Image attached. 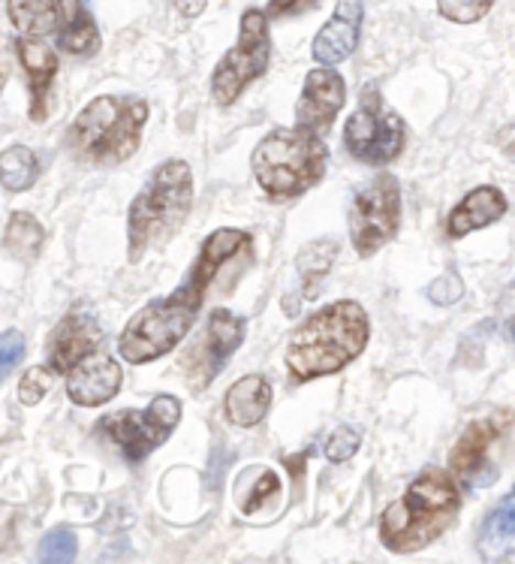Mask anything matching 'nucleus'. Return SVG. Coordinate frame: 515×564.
I'll list each match as a JSON object with an SVG mask.
<instances>
[{"label": "nucleus", "instance_id": "obj_24", "mask_svg": "<svg viewBox=\"0 0 515 564\" xmlns=\"http://www.w3.org/2000/svg\"><path fill=\"white\" fill-rule=\"evenodd\" d=\"M79 553V541L69 529L48 531L43 543H40V562H73Z\"/></svg>", "mask_w": 515, "mask_h": 564}, {"label": "nucleus", "instance_id": "obj_10", "mask_svg": "<svg viewBox=\"0 0 515 564\" xmlns=\"http://www.w3.org/2000/svg\"><path fill=\"white\" fill-rule=\"evenodd\" d=\"M103 345V329L91 312H69L64 321L57 323L55 333L48 335L46 362L48 371L67 375L79 359H85Z\"/></svg>", "mask_w": 515, "mask_h": 564}, {"label": "nucleus", "instance_id": "obj_5", "mask_svg": "<svg viewBox=\"0 0 515 564\" xmlns=\"http://www.w3.org/2000/svg\"><path fill=\"white\" fill-rule=\"evenodd\" d=\"M329 149L314 130H275L253 151V175L272 199H293L326 175Z\"/></svg>", "mask_w": 515, "mask_h": 564}, {"label": "nucleus", "instance_id": "obj_23", "mask_svg": "<svg viewBox=\"0 0 515 564\" xmlns=\"http://www.w3.org/2000/svg\"><path fill=\"white\" fill-rule=\"evenodd\" d=\"M3 245L12 257L19 260H34L40 248H43V227L34 215L28 212H15L10 215V224H7V232H3Z\"/></svg>", "mask_w": 515, "mask_h": 564}, {"label": "nucleus", "instance_id": "obj_12", "mask_svg": "<svg viewBox=\"0 0 515 564\" xmlns=\"http://www.w3.org/2000/svg\"><path fill=\"white\" fill-rule=\"evenodd\" d=\"M365 19V0H338L332 19L322 24V31L314 36L310 55L320 67H335L355 52L359 34Z\"/></svg>", "mask_w": 515, "mask_h": 564}, {"label": "nucleus", "instance_id": "obj_15", "mask_svg": "<svg viewBox=\"0 0 515 564\" xmlns=\"http://www.w3.org/2000/svg\"><path fill=\"white\" fill-rule=\"evenodd\" d=\"M244 333H248V323L239 314L227 312V308H218L208 317L206 329V347H202V357H206V375L199 378V387H208L211 380L218 378L223 366H227L232 354L239 350L241 341H244Z\"/></svg>", "mask_w": 515, "mask_h": 564}, {"label": "nucleus", "instance_id": "obj_1", "mask_svg": "<svg viewBox=\"0 0 515 564\" xmlns=\"http://www.w3.org/2000/svg\"><path fill=\"white\" fill-rule=\"evenodd\" d=\"M368 338L371 321L365 308L353 300L332 302L289 335L286 369L298 383L335 375L365 350Z\"/></svg>", "mask_w": 515, "mask_h": 564}, {"label": "nucleus", "instance_id": "obj_14", "mask_svg": "<svg viewBox=\"0 0 515 564\" xmlns=\"http://www.w3.org/2000/svg\"><path fill=\"white\" fill-rule=\"evenodd\" d=\"M497 435H501V429L494 420H473L449 453L452 474H458L473 489L494 480V468H489V449L497 441Z\"/></svg>", "mask_w": 515, "mask_h": 564}, {"label": "nucleus", "instance_id": "obj_18", "mask_svg": "<svg viewBox=\"0 0 515 564\" xmlns=\"http://www.w3.org/2000/svg\"><path fill=\"white\" fill-rule=\"evenodd\" d=\"M15 52L22 67L31 76V94H34V104H31V118L43 121L48 112V94H52V82L57 76V55L48 46H43L40 40L31 36H19L15 40Z\"/></svg>", "mask_w": 515, "mask_h": 564}, {"label": "nucleus", "instance_id": "obj_4", "mask_svg": "<svg viewBox=\"0 0 515 564\" xmlns=\"http://www.w3.org/2000/svg\"><path fill=\"white\" fill-rule=\"evenodd\" d=\"M149 121V104L139 97H97L69 124V151L91 163H121L133 158Z\"/></svg>", "mask_w": 515, "mask_h": 564}, {"label": "nucleus", "instance_id": "obj_25", "mask_svg": "<svg viewBox=\"0 0 515 564\" xmlns=\"http://www.w3.org/2000/svg\"><path fill=\"white\" fill-rule=\"evenodd\" d=\"M494 0H437V10L443 19L456 24L480 22L485 12L492 10Z\"/></svg>", "mask_w": 515, "mask_h": 564}, {"label": "nucleus", "instance_id": "obj_13", "mask_svg": "<svg viewBox=\"0 0 515 564\" xmlns=\"http://www.w3.org/2000/svg\"><path fill=\"white\" fill-rule=\"evenodd\" d=\"M121 369L109 354L94 350L67 371V395L81 408H97L121 390Z\"/></svg>", "mask_w": 515, "mask_h": 564}, {"label": "nucleus", "instance_id": "obj_21", "mask_svg": "<svg viewBox=\"0 0 515 564\" xmlns=\"http://www.w3.org/2000/svg\"><path fill=\"white\" fill-rule=\"evenodd\" d=\"M12 28L22 36L40 40L57 31V3L55 0H10L7 3Z\"/></svg>", "mask_w": 515, "mask_h": 564}, {"label": "nucleus", "instance_id": "obj_32", "mask_svg": "<svg viewBox=\"0 0 515 564\" xmlns=\"http://www.w3.org/2000/svg\"><path fill=\"white\" fill-rule=\"evenodd\" d=\"M208 0H175V10L182 12L184 19H196L199 12L206 10Z\"/></svg>", "mask_w": 515, "mask_h": 564}, {"label": "nucleus", "instance_id": "obj_17", "mask_svg": "<svg viewBox=\"0 0 515 564\" xmlns=\"http://www.w3.org/2000/svg\"><path fill=\"white\" fill-rule=\"evenodd\" d=\"M506 215V196L504 191H497L492 185H482L476 191H470L461 203H458L447 218V232L452 239H461L473 230H482L494 220H501Z\"/></svg>", "mask_w": 515, "mask_h": 564}, {"label": "nucleus", "instance_id": "obj_22", "mask_svg": "<svg viewBox=\"0 0 515 564\" xmlns=\"http://www.w3.org/2000/svg\"><path fill=\"white\" fill-rule=\"evenodd\" d=\"M40 178V161L31 149L12 145L0 154V182L10 194H22Z\"/></svg>", "mask_w": 515, "mask_h": 564}, {"label": "nucleus", "instance_id": "obj_2", "mask_svg": "<svg viewBox=\"0 0 515 564\" xmlns=\"http://www.w3.org/2000/svg\"><path fill=\"white\" fill-rule=\"evenodd\" d=\"M461 492L449 474L425 471L380 517V541L390 553L410 555L435 543L456 522Z\"/></svg>", "mask_w": 515, "mask_h": 564}, {"label": "nucleus", "instance_id": "obj_27", "mask_svg": "<svg viewBox=\"0 0 515 564\" xmlns=\"http://www.w3.org/2000/svg\"><path fill=\"white\" fill-rule=\"evenodd\" d=\"M359 444H362V435H359L353 426L335 429L332 438L326 441V459L335 462V465H338V462L353 459L355 449H359Z\"/></svg>", "mask_w": 515, "mask_h": 564}, {"label": "nucleus", "instance_id": "obj_16", "mask_svg": "<svg viewBox=\"0 0 515 564\" xmlns=\"http://www.w3.org/2000/svg\"><path fill=\"white\" fill-rule=\"evenodd\" d=\"M57 3V48L79 58H94L100 52V31L85 0H55Z\"/></svg>", "mask_w": 515, "mask_h": 564}, {"label": "nucleus", "instance_id": "obj_29", "mask_svg": "<svg viewBox=\"0 0 515 564\" xmlns=\"http://www.w3.org/2000/svg\"><path fill=\"white\" fill-rule=\"evenodd\" d=\"M48 383H52V378H48L46 369L28 371V375L22 378V383H19V399H22V404L43 402V395L48 392Z\"/></svg>", "mask_w": 515, "mask_h": 564}, {"label": "nucleus", "instance_id": "obj_6", "mask_svg": "<svg viewBox=\"0 0 515 564\" xmlns=\"http://www.w3.org/2000/svg\"><path fill=\"white\" fill-rule=\"evenodd\" d=\"M272 61V34H269V19L263 10H244L239 24V40L220 58V64L211 73V97L220 106H232L241 97V91L260 79Z\"/></svg>", "mask_w": 515, "mask_h": 564}, {"label": "nucleus", "instance_id": "obj_31", "mask_svg": "<svg viewBox=\"0 0 515 564\" xmlns=\"http://www.w3.org/2000/svg\"><path fill=\"white\" fill-rule=\"evenodd\" d=\"M320 0H269L265 19H286V15H298V12L314 10Z\"/></svg>", "mask_w": 515, "mask_h": 564}, {"label": "nucleus", "instance_id": "obj_26", "mask_svg": "<svg viewBox=\"0 0 515 564\" xmlns=\"http://www.w3.org/2000/svg\"><path fill=\"white\" fill-rule=\"evenodd\" d=\"M24 354H28V345H24V335L19 329L0 333V383L10 378L12 369L24 359Z\"/></svg>", "mask_w": 515, "mask_h": 564}, {"label": "nucleus", "instance_id": "obj_20", "mask_svg": "<svg viewBox=\"0 0 515 564\" xmlns=\"http://www.w3.org/2000/svg\"><path fill=\"white\" fill-rule=\"evenodd\" d=\"M480 555L489 562H501L509 558L515 546V498L504 496L501 505L494 507L489 517L482 519L480 525Z\"/></svg>", "mask_w": 515, "mask_h": 564}, {"label": "nucleus", "instance_id": "obj_3", "mask_svg": "<svg viewBox=\"0 0 515 564\" xmlns=\"http://www.w3.org/2000/svg\"><path fill=\"white\" fill-rule=\"evenodd\" d=\"M194 206V173L184 161L161 163L127 212V257L139 263L182 230Z\"/></svg>", "mask_w": 515, "mask_h": 564}, {"label": "nucleus", "instance_id": "obj_8", "mask_svg": "<svg viewBox=\"0 0 515 564\" xmlns=\"http://www.w3.org/2000/svg\"><path fill=\"white\" fill-rule=\"evenodd\" d=\"M404 121L395 116L392 109L383 106V97L374 85L362 88L359 97V109L347 118V130H343V145L353 154L355 161L371 163V166H383L392 163L404 149Z\"/></svg>", "mask_w": 515, "mask_h": 564}, {"label": "nucleus", "instance_id": "obj_7", "mask_svg": "<svg viewBox=\"0 0 515 564\" xmlns=\"http://www.w3.org/2000/svg\"><path fill=\"white\" fill-rule=\"evenodd\" d=\"M182 423V402L175 395H157L145 411H114L97 423V435L112 441L130 465H136L169 438Z\"/></svg>", "mask_w": 515, "mask_h": 564}, {"label": "nucleus", "instance_id": "obj_30", "mask_svg": "<svg viewBox=\"0 0 515 564\" xmlns=\"http://www.w3.org/2000/svg\"><path fill=\"white\" fill-rule=\"evenodd\" d=\"M428 296L435 305H452L464 296V284L456 272H443V278H437L435 284L428 288Z\"/></svg>", "mask_w": 515, "mask_h": 564}, {"label": "nucleus", "instance_id": "obj_28", "mask_svg": "<svg viewBox=\"0 0 515 564\" xmlns=\"http://www.w3.org/2000/svg\"><path fill=\"white\" fill-rule=\"evenodd\" d=\"M277 492H281V480H277V474L263 471L260 474V480L253 484L251 501H241V510H244V513H256V510L269 507V501L277 498Z\"/></svg>", "mask_w": 515, "mask_h": 564}, {"label": "nucleus", "instance_id": "obj_9", "mask_svg": "<svg viewBox=\"0 0 515 564\" xmlns=\"http://www.w3.org/2000/svg\"><path fill=\"white\" fill-rule=\"evenodd\" d=\"M401 220V187L395 175L380 173L355 191L350 203V242L359 257L377 253L395 239Z\"/></svg>", "mask_w": 515, "mask_h": 564}, {"label": "nucleus", "instance_id": "obj_19", "mask_svg": "<svg viewBox=\"0 0 515 564\" xmlns=\"http://www.w3.org/2000/svg\"><path fill=\"white\" fill-rule=\"evenodd\" d=\"M269 404H272V383L263 375H248L229 387L227 399H223V414L232 426L251 429L263 423Z\"/></svg>", "mask_w": 515, "mask_h": 564}, {"label": "nucleus", "instance_id": "obj_11", "mask_svg": "<svg viewBox=\"0 0 515 564\" xmlns=\"http://www.w3.org/2000/svg\"><path fill=\"white\" fill-rule=\"evenodd\" d=\"M343 100H347V88H343L341 73H335L332 67L310 69L302 100L296 106V127L322 133L338 118Z\"/></svg>", "mask_w": 515, "mask_h": 564}]
</instances>
